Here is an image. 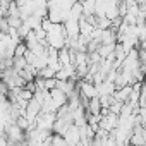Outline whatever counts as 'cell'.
<instances>
[{
    "label": "cell",
    "mask_w": 146,
    "mask_h": 146,
    "mask_svg": "<svg viewBox=\"0 0 146 146\" xmlns=\"http://www.w3.org/2000/svg\"><path fill=\"white\" fill-rule=\"evenodd\" d=\"M86 110H88V113H90V115H96V117H100V115L103 113V105H102V100H100V96H96V98H91V100L88 102V107H86Z\"/></svg>",
    "instance_id": "1"
}]
</instances>
